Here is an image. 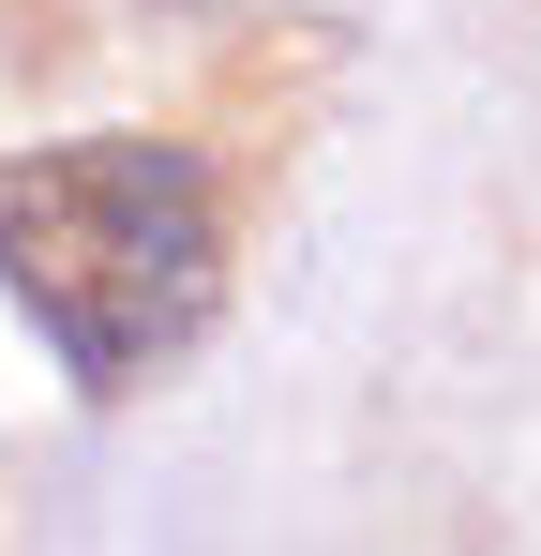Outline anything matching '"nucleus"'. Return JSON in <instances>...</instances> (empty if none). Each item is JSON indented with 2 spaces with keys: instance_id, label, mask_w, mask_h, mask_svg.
<instances>
[{
  "instance_id": "1",
  "label": "nucleus",
  "mask_w": 541,
  "mask_h": 556,
  "mask_svg": "<svg viewBox=\"0 0 541 556\" xmlns=\"http://www.w3.org/2000/svg\"><path fill=\"white\" fill-rule=\"evenodd\" d=\"M0 286L30 301V331L121 391L151 376L211 316L226 286V226H211V181L166 136H76V151H15L0 166Z\"/></svg>"
}]
</instances>
